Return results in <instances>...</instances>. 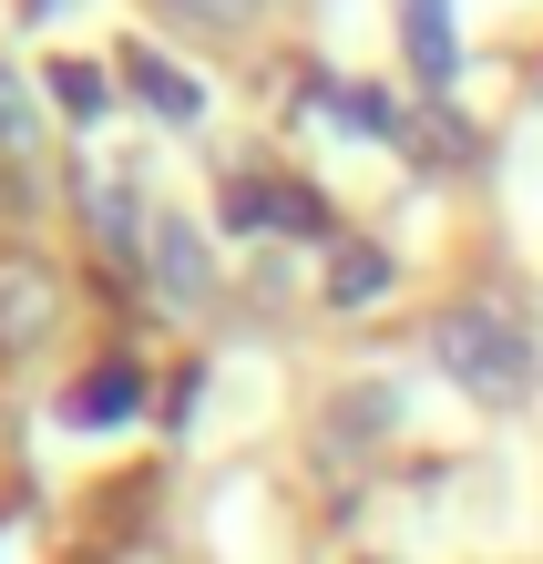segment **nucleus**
Listing matches in <instances>:
<instances>
[{
	"label": "nucleus",
	"mask_w": 543,
	"mask_h": 564,
	"mask_svg": "<svg viewBox=\"0 0 543 564\" xmlns=\"http://www.w3.org/2000/svg\"><path fill=\"white\" fill-rule=\"evenodd\" d=\"M431 349H441V370H452L461 390H482V401H513V390H533V339L502 308H452L431 328Z\"/></svg>",
	"instance_id": "f257e3e1"
},
{
	"label": "nucleus",
	"mask_w": 543,
	"mask_h": 564,
	"mask_svg": "<svg viewBox=\"0 0 543 564\" xmlns=\"http://www.w3.org/2000/svg\"><path fill=\"white\" fill-rule=\"evenodd\" d=\"M144 257H154V288L175 297V308H206V297H216V278H206V237H195V226L154 216V226H144Z\"/></svg>",
	"instance_id": "f03ea898"
},
{
	"label": "nucleus",
	"mask_w": 543,
	"mask_h": 564,
	"mask_svg": "<svg viewBox=\"0 0 543 564\" xmlns=\"http://www.w3.org/2000/svg\"><path fill=\"white\" fill-rule=\"evenodd\" d=\"M226 226H287V237H318L328 206H318L308 185H236L226 195Z\"/></svg>",
	"instance_id": "7ed1b4c3"
},
{
	"label": "nucleus",
	"mask_w": 543,
	"mask_h": 564,
	"mask_svg": "<svg viewBox=\"0 0 543 564\" xmlns=\"http://www.w3.org/2000/svg\"><path fill=\"white\" fill-rule=\"evenodd\" d=\"M42 328H52V278L42 268H0V349H42Z\"/></svg>",
	"instance_id": "20e7f679"
},
{
	"label": "nucleus",
	"mask_w": 543,
	"mask_h": 564,
	"mask_svg": "<svg viewBox=\"0 0 543 564\" xmlns=\"http://www.w3.org/2000/svg\"><path fill=\"white\" fill-rule=\"evenodd\" d=\"M133 93H144V104H154L164 123H195V113H206V93H195V83L175 73V62H154V52H133Z\"/></svg>",
	"instance_id": "39448f33"
},
{
	"label": "nucleus",
	"mask_w": 543,
	"mask_h": 564,
	"mask_svg": "<svg viewBox=\"0 0 543 564\" xmlns=\"http://www.w3.org/2000/svg\"><path fill=\"white\" fill-rule=\"evenodd\" d=\"M411 62L421 83H452V11L441 0H411Z\"/></svg>",
	"instance_id": "423d86ee"
},
{
	"label": "nucleus",
	"mask_w": 543,
	"mask_h": 564,
	"mask_svg": "<svg viewBox=\"0 0 543 564\" xmlns=\"http://www.w3.org/2000/svg\"><path fill=\"white\" fill-rule=\"evenodd\" d=\"M380 288H390V257H380V247H349V257H338V278H328L338 308H369Z\"/></svg>",
	"instance_id": "0eeeda50"
},
{
	"label": "nucleus",
	"mask_w": 543,
	"mask_h": 564,
	"mask_svg": "<svg viewBox=\"0 0 543 564\" xmlns=\"http://www.w3.org/2000/svg\"><path fill=\"white\" fill-rule=\"evenodd\" d=\"M52 104L73 123H93V113H104V73H93V62H52Z\"/></svg>",
	"instance_id": "6e6552de"
},
{
	"label": "nucleus",
	"mask_w": 543,
	"mask_h": 564,
	"mask_svg": "<svg viewBox=\"0 0 543 564\" xmlns=\"http://www.w3.org/2000/svg\"><path fill=\"white\" fill-rule=\"evenodd\" d=\"M83 206H93V226H104L113 247H144V226H133V206L113 195V175H83Z\"/></svg>",
	"instance_id": "1a4fd4ad"
},
{
	"label": "nucleus",
	"mask_w": 543,
	"mask_h": 564,
	"mask_svg": "<svg viewBox=\"0 0 543 564\" xmlns=\"http://www.w3.org/2000/svg\"><path fill=\"white\" fill-rule=\"evenodd\" d=\"M338 123H349V134H411V123H400V104H390V93H338Z\"/></svg>",
	"instance_id": "9d476101"
},
{
	"label": "nucleus",
	"mask_w": 543,
	"mask_h": 564,
	"mask_svg": "<svg viewBox=\"0 0 543 564\" xmlns=\"http://www.w3.org/2000/svg\"><path fill=\"white\" fill-rule=\"evenodd\" d=\"M83 411H93V421H113V411H133V370H104V380L83 390Z\"/></svg>",
	"instance_id": "9b49d317"
},
{
	"label": "nucleus",
	"mask_w": 543,
	"mask_h": 564,
	"mask_svg": "<svg viewBox=\"0 0 543 564\" xmlns=\"http://www.w3.org/2000/svg\"><path fill=\"white\" fill-rule=\"evenodd\" d=\"M164 11H185V21H206V31H236L257 0H164Z\"/></svg>",
	"instance_id": "f8f14e48"
},
{
	"label": "nucleus",
	"mask_w": 543,
	"mask_h": 564,
	"mask_svg": "<svg viewBox=\"0 0 543 564\" xmlns=\"http://www.w3.org/2000/svg\"><path fill=\"white\" fill-rule=\"evenodd\" d=\"M21 134H31V113H21V83L0 73V144H21Z\"/></svg>",
	"instance_id": "ddd939ff"
}]
</instances>
